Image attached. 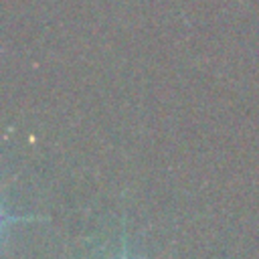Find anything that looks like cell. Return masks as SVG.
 I'll list each match as a JSON object with an SVG mask.
<instances>
[{
    "mask_svg": "<svg viewBox=\"0 0 259 259\" xmlns=\"http://www.w3.org/2000/svg\"><path fill=\"white\" fill-rule=\"evenodd\" d=\"M111 259H136V257L130 253V245H127V237H125V231H121V247H119L117 255H115V257H111Z\"/></svg>",
    "mask_w": 259,
    "mask_h": 259,
    "instance_id": "1",
    "label": "cell"
}]
</instances>
